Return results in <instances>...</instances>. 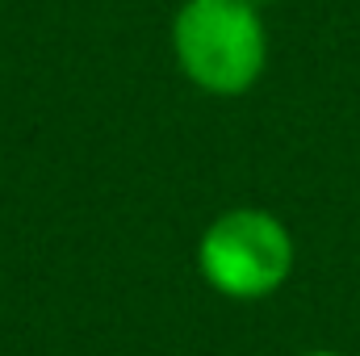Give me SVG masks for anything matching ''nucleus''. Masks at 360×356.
Here are the masks:
<instances>
[{
  "instance_id": "nucleus-3",
  "label": "nucleus",
  "mask_w": 360,
  "mask_h": 356,
  "mask_svg": "<svg viewBox=\"0 0 360 356\" xmlns=\"http://www.w3.org/2000/svg\"><path fill=\"white\" fill-rule=\"evenodd\" d=\"M302 356H344V352H331V348H310V352H302Z\"/></svg>"
},
{
  "instance_id": "nucleus-4",
  "label": "nucleus",
  "mask_w": 360,
  "mask_h": 356,
  "mask_svg": "<svg viewBox=\"0 0 360 356\" xmlns=\"http://www.w3.org/2000/svg\"><path fill=\"white\" fill-rule=\"evenodd\" d=\"M252 4H256V8H269L272 0H252Z\"/></svg>"
},
{
  "instance_id": "nucleus-2",
  "label": "nucleus",
  "mask_w": 360,
  "mask_h": 356,
  "mask_svg": "<svg viewBox=\"0 0 360 356\" xmlns=\"http://www.w3.org/2000/svg\"><path fill=\"white\" fill-rule=\"evenodd\" d=\"M293 235L260 205L222 210L197 239L201 281L231 302H260L276 293L293 272Z\"/></svg>"
},
{
  "instance_id": "nucleus-1",
  "label": "nucleus",
  "mask_w": 360,
  "mask_h": 356,
  "mask_svg": "<svg viewBox=\"0 0 360 356\" xmlns=\"http://www.w3.org/2000/svg\"><path fill=\"white\" fill-rule=\"evenodd\" d=\"M172 55L193 89L243 96L269 68L264 8L252 0H184L172 17Z\"/></svg>"
}]
</instances>
